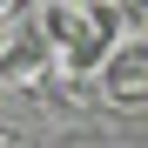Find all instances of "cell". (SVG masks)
<instances>
[{"label": "cell", "instance_id": "obj_3", "mask_svg": "<svg viewBox=\"0 0 148 148\" xmlns=\"http://www.w3.org/2000/svg\"><path fill=\"white\" fill-rule=\"evenodd\" d=\"M47 67H54V47H47L40 20H34V27H20L7 47H0V81H34V74H47Z\"/></svg>", "mask_w": 148, "mask_h": 148}, {"label": "cell", "instance_id": "obj_1", "mask_svg": "<svg viewBox=\"0 0 148 148\" xmlns=\"http://www.w3.org/2000/svg\"><path fill=\"white\" fill-rule=\"evenodd\" d=\"M40 34L47 47L67 61V74H94V67H108V54L121 47V7H40Z\"/></svg>", "mask_w": 148, "mask_h": 148}, {"label": "cell", "instance_id": "obj_2", "mask_svg": "<svg viewBox=\"0 0 148 148\" xmlns=\"http://www.w3.org/2000/svg\"><path fill=\"white\" fill-rule=\"evenodd\" d=\"M101 88H108V101L121 108H141L148 101V40H121L108 67H101Z\"/></svg>", "mask_w": 148, "mask_h": 148}]
</instances>
